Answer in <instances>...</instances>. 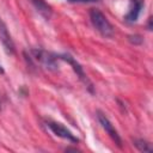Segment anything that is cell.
<instances>
[{
	"mask_svg": "<svg viewBox=\"0 0 153 153\" xmlns=\"http://www.w3.org/2000/svg\"><path fill=\"white\" fill-rule=\"evenodd\" d=\"M30 59L41 65L42 67L49 69V71H55L57 68V61L59 55L49 53L43 49H32L30 50Z\"/></svg>",
	"mask_w": 153,
	"mask_h": 153,
	"instance_id": "cell-1",
	"label": "cell"
},
{
	"mask_svg": "<svg viewBox=\"0 0 153 153\" xmlns=\"http://www.w3.org/2000/svg\"><path fill=\"white\" fill-rule=\"evenodd\" d=\"M90 20L93 27L104 37H111L114 35V27L108 20V18L99 10L90 11Z\"/></svg>",
	"mask_w": 153,
	"mask_h": 153,
	"instance_id": "cell-2",
	"label": "cell"
},
{
	"mask_svg": "<svg viewBox=\"0 0 153 153\" xmlns=\"http://www.w3.org/2000/svg\"><path fill=\"white\" fill-rule=\"evenodd\" d=\"M97 118H98V122L99 124L102 126V128L106 131V134L115 141V143L118 146V147H122V140H121V136L120 134L117 133V130L115 129L114 124L110 122V120L102 112V111H98L97 112Z\"/></svg>",
	"mask_w": 153,
	"mask_h": 153,
	"instance_id": "cell-3",
	"label": "cell"
},
{
	"mask_svg": "<svg viewBox=\"0 0 153 153\" xmlns=\"http://www.w3.org/2000/svg\"><path fill=\"white\" fill-rule=\"evenodd\" d=\"M47 127H48L56 136H59V137H61V139H65V140L71 141V142H73V143H76V142L79 141L78 137L74 136V134H73L69 129H67L63 124H61V123H57V122H54V121H47Z\"/></svg>",
	"mask_w": 153,
	"mask_h": 153,
	"instance_id": "cell-4",
	"label": "cell"
},
{
	"mask_svg": "<svg viewBox=\"0 0 153 153\" xmlns=\"http://www.w3.org/2000/svg\"><path fill=\"white\" fill-rule=\"evenodd\" d=\"M59 59L62 60V61H66L67 63H69V65L72 66L73 71H74V72L76 73V75L79 76V79L86 85V87H87L90 91H92V84H91V81L88 80V78L86 76V74H85L82 67H81L71 55H68V54H62V55H59Z\"/></svg>",
	"mask_w": 153,
	"mask_h": 153,
	"instance_id": "cell-5",
	"label": "cell"
},
{
	"mask_svg": "<svg viewBox=\"0 0 153 153\" xmlns=\"http://www.w3.org/2000/svg\"><path fill=\"white\" fill-rule=\"evenodd\" d=\"M0 43L4 48V50L6 51V54L8 55H13L16 49H14V43L12 41V37L7 30L6 24L4 23V20L0 17Z\"/></svg>",
	"mask_w": 153,
	"mask_h": 153,
	"instance_id": "cell-6",
	"label": "cell"
},
{
	"mask_svg": "<svg viewBox=\"0 0 153 153\" xmlns=\"http://www.w3.org/2000/svg\"><path fill=\"white\" fill-rule=\"evenodd\" d=\"M143 6H145L143 0H130L129 10H128V13L124 16V19L129 23L136 22L140 13H141V10L143 8Z\"/></svg>",
	"mask_w": 153,
	"mask_h": 153,
	"instance_id": "cell-7",
	"label": "cell"
},
{
	"mask_svg": "<svg viewBox=\"0 0 153 153\" xmlns=\"http://www.w3.org/2000/svg\"><path fill=\"white\" fill-rule=\"evenodd\" d=\"M33 7L37 10V12L43 16L45 19H49L51 16V7L44 1V0H31Z\"/></svg>",
	"mask_w": 153,
	"mask_h": 153,
	"instance_id": "cell-8",
	"label": "cell"
},
{
	"mask_svg": "<svg viewBox=\"0 0 153 153\" xmlns=\"http://www.w3.org/2000/svg\"><path fill=\"white\" fill-rule=\"evenodd\" d=\"M134 146L140 151V152H143V153H149L153 151V147L151 146L149 142H147L146 140H142V139H136L134 140Z\"/></svg>",
	"mask_w": 153,
	"mask_h": 153,
	"instance_id": "cell-9",
	"label": "cell"
},
{
	"mask_svg": "<svg viewBox=\"0 0 153 153\" xmlns=\"http://www.w3.org/2000/svg\"><path fill=\"white\" fill-rule=\"evenodd\" d=\"M128 38H129V41H130L133 44H141V43H142V38H141L139 35H131V36H129Z\"/></svg>",
	"mask_w": 153,
	"mask_h": 153,
	"instance_id": "cell-10",
	"label": "cell"
},
{
	"mask_svg": "<svg viewBox=\"0 0 153 153\" xmlns=\"http://www.w3.org/2000/svg\"><path fill=\"white\" fill-rule=\"evenodd\" d=\"M68 2H94L98 0H67Z\"/></svg>",
	"mask_w": 153,
	"mask_h": 153,
	"instance_id": "cell-11",
	"label": "cell"
},
{
	"mask_svg": "<svg viewBox=\"0 0 153 153\" xmlns=\"http://www.w3.org/2000/svg\"><path fill=\"white\" fill-rule=\"evenodd\" d=\"M0 73H4V69H2V67L0 66Z\"/></svg>",
	"mask_w": 153,
	"mask_h": 153,
	"instance_id": "cell-12",
	"label": "cell"
}]
</instances>
